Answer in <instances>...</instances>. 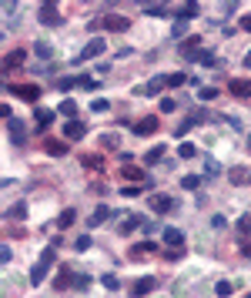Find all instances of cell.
Returning a JSON list of instances; mask_svg holds the SVG:
<instances>
[{
    "label": "cell",
    "instance_id": "obj_1",
    "mask_svg": "<svg viewBox=\"0 0 251 298\" xmlns=\"http://www.w3.org/2000/svg\"><path fill=\"white\" fill-rule=\"evenodd\" d=\"M57 244H60V238H54V242H50L44 252H40L37 265L30 268V285H40V282L47 278V272H50V265H54V258H57Z\"/></svg>",
    "mask_w": 251,
    "mask_h": 298
},
{
    "label": "cell",
    "instance_id": "obj_2",
    "mask_svg": "<svg viewBox=\"0 0 251 298\" xmlns=\"http://www.w3.org/2000/svg\"><path fill=\"white\" fill-rule=\"evenodd\" d=\"M37 20L44 24V27H57V24H64V14L57 10V4H40V10H37Z\"/></svg>",
    "mask_w": 251,
    "mask_h": 298
},
{
    "label": "cell",
    "instance_id": "obj_3",
    "mask_svg": "<svg viewBox=\"0 0 251 298\" xmlns=\"http://www.w3.org/2000/svg\"><path fill=\"white\" fill-rule=\"evenodd\" d=\"M74 88H88V90H94L98 88V80H90L88 74H80V78H57V90H74Z\"/></svg>",
    "mask_w": 251,
    "mask_h": 298
},
{
    "label": "cell",
    "instance_id": "obj_4",
    "mask_svg": "<svg viewBox=\"0 0 251 298\" xmlns=\"http://www.w3.org/2000/svg\"><path fill=\"white\" fill-rule=\"evenodd\" d=\"M151 254H158V242H138L128 248V258L131 262H144V258H151Z\"/></svg>",
    "mask_w": 251,
    "mask_h": 298
},
{
    "label": "cell",
    "instance_id": "obj_5",
    "mask_svg": "<svg viewBox=\"0 0 251 298\" xmlns=\"http://www.w3.org/2000/svg\"><path fill=\"white\" fill-rule=\"evenodd\" d=\"M104 50H108V40H104V37H94V40L84 44V50H80V57H77V64H80V60H90V57H100Z\"/></svg>",
    "mask_w": 251,
    "mask_h": 298
},
{
    "label": "cell",
    "instance_id": "obj_6",
    "mask_svg": "<svg viewBox=\"0 0 251 298\" xmlns=\"http://www.w3.org/2000/svg\"><path fill=\"white\" fill-rule=\"evenodd\" d=\"M228 90H231L238 100H248V98H251V78H231V80H228Z\"/></svg>",
    "mask_w": 251,
    "mask_h": 298
},
{
    "label": "cell",
    "instance_id": "obj_7",
    "mask_svg": "<svg viewBox=\"0 0 251 298\" xmlns=\"http://www.w3.org/2000/svg\"><path fill=\"white\" fill-rule=\"evenodd\" d=\"M7 88H10V94H17V98L27 100V104L40 98V88H37V84H7Z\"/></svg>",
    "mask_w": 251,
    "mask_h": 298
},
{
    "label": "cell",
    "instance_id": "obj_8",
    "mask_svg": "<svg viewBox=\"0 0 251 298\" xmlns=\"http://www.w3.org/2000/svg\"><path fill=\"white\" fill-rule=\"evenodd\" d=\"M158 128H161V118H158V114H148V118H141V121H138V128H134V131H138V138H148V134H154Z\"/></svg>",
    "mask_w": 251,
    "mask_h": 298
},
{
    "label": "cell",
    "instance_id": "obj_9",
    "mask_svg": "<svg viewBox=\"0 0 251 298\" xmlns=\"http://www.w3.org/2000/svg\"><path fill=\"white\" fill-rule=\"evenodd\" d=\"M228 181L234 184V188H244V184H251V171H248L244 164H234V168L228 171Z\"/></svg>",
    "mask_w": 251,
    "mask_h": 298
},
{
    "label": "cell",
    "instance_id": "obj_10",
    "mask_svg": "<svg viewBox=\"0 0 251 298\" xmlns=\"http://www.w3.org/2000/svg\"><path fill=\"white\" fill-rule=\"evenodd\" d=\"M154 288H158V278H151V275H148V278H138V282L131 285V295H134V298H144V295H151Z\"/></svg>",
    "mask_w": 251,
    "mask_h": 298
},
{
    "label": "cell",
    "instance_id": "obj_11",
    "mask_svg": "<svg viewBox=\"0 0 251 298\" xmlns=\"http://www.w3.org/2000/svg\"><path fill=\"white\" fill-rule=\"evenodd\" d=\"M128 27H131V20H128V17H120V14H108V17H104V30H128Z\"/></svg>",
    "mask_w": 251,
    "mask_h": 298
},
{
    "label": "cell",
    "instance_id": "obj_12",
    "mask_svg": "<svg viewBox=\"0 0 251 298\" xmlns=\"http://www.w3.org/2000/svg\"><path fill=\"white\" fill-rule=\"evenodd\" d=\"M84 134H88V124H84V121H67L64 124V138H70V141L84 138Z\"/></svg>",
    "mask_w": 251,
    "mask_h": 298
},
{
    "label": "cell",
    "instance_id": "obj_13",
    "mask_svg": "<svg viewBox=\"0 0 251 298\" xmlns=\"http://www.w3.org/2000/svg\"><path fill=\"white\" fill-rule=\"evenodd\" d=\"M161 242L171 244V248H181V244H184V234L178 232V228H161Z\"/></svg>",
    "mask_w": 251,
    "mask_h": 298
},
{
    "label": "cell",
    "instance_id": "obj_14",
    "mask_svg": "<svg viewBox=\"0 0 251 298\" xmlns=\"http://www.w3.org/2000/svg\"><path fill=\"white\" fill-rule=\"evenodd\" d=\"M24 60H27V50H10V54H7V60H4V70L10 74V70L24 67Z\"/></svg>",
    "mask_w": 251,
    "mask_h": 298
},
{
    "label": "cell",
    "instance_id": "obj_15",
    "mask_svg": "<svg viewBox=\"0 0 251 298\" xmlns=\"http://www.w3.org/2000/svg\"><path fill=\"white\" fill-rule=\"evenodd\" d=\"M164 88H168V74H158V78H154L148 88H141V90L134 88V94H161Z\"/></svg>",
    "mask_w": 251,
    "mask_h": 298
},
{
    "label": "cell",
    "instance_id": "obj_16",
    "mask_svg": "<svg viewBox=\"0 0 251 298\" xmlns=\"http://www.w3.org/2000/svg\"><path fill=\"white\" fill-rule=\"evenodd\" d=\"M148 204H151V211H158V214H164V211L174 208V201L168 198V194H151V201H148Z\"/></svg>",
    "mask_w": 251,
    "mask_h": 298
},
{
    "label": "cell",
    "instance_id": "obj_17",
    "mask_svg": "<svg viewBox=\"0 0 251 298\" xmlns=\"http://www.w3.org/2000/svg\"><path fill=\"white\" fill-rule=\"evenodd\" d=\"M44 151H47L50 158H64V154H67V141H54V138H47V141H44Z\"/></svg>",
    "mask_w": 251,
    "mask_h": 298
},
{
    "label": "cell",
    "instance_id": "obj_18",
    "mask_svg": "<svg viewBox=\"0 0 251 298\" xmlns=\"http://www.w3.org/2000/svg\"><path fill=\"white\" fill-rule=\"evenodd\" d=\"M54 121H57V110H47V108L37 110V131H47Z\"/></svg>",
    "mask_w": 251,
    "mask_h": 298
},
{
    "label": "cell",
    "instance_id": "obj_19",
    "mask_svg": "<svg viewBox=\"0 0 251 298\" xmlns=\"http://www.w3.org/2000/svg\"><path fill=\"white\" fill-rule=\"evenodd\" d=\"M7 128H10V138H14V144H24V141H27V138H24V134H27V128H24V121H17V118H10V121H7Z\"/></svg>",
    "mask_w": 251,
    "mask_h": 298
},
{
    "label": "cell",
    "instance_id": "obj_20",
    "mask_svg": "<svg viewBox=\"0 0 251 298\" xmlns=\"http://www.w3.org/2000/svg\"><path fill=\"white\" fill-rule=\"evenodd\" d=\"M120 174L128 178V181H138V184H141V181H144V168H141V164H131V161H128V164L120 168Z\"/></svg>",
    "mask_w": 251,
    "mask_h": 298
},
{
    "label": "cell",
    "instance_id": "obj_21",
    "mask_svg": "<svg viewBox=\"0 0 251 298\" xmlns=\"http://www.w3.org/2000/svg\"><path fill=\"white\" fill-rule=\"evenodd\" d=\"M108 218H110V208H108V204H98V208H94V214L88 218V224H90V228H98V224H104Z\"/></svg>",
    "mask_w": 251,
    "mask_h": 298
},
{
    "label": "cell",
    "instance_id": "obj_22",
    "mask_svg": "<svg viewBox=\"0 0 251 298\" xmlns=\"http://www.w3.org/2000/svg\"><path fill=\"white\" fill-rule=\"evenodd\" d=\"M74 221H77V211H74V208H64L60 214H57V228L64 232V228H70V224H74Z\"/></svg>",
    "mask_w": 251,
    "mask_h": 298
},
{
    "label": "cell",
    "instance_id": "obj_23",
    "mask_svg": "<svg viewBox=\"0 0 251 298\" xmlns=\"http://www.w3.org/2000/svg\"><path fill=\"white\" fill-rule=\"evenodd\" d=\"M164 154H168V151H164V144H154L151 151L144 154V164H158V161H164Z\"/></svg>",
    "mask_w": 251,
    "mask_h": 298
},
{
    "label": "cell",
    "instance_id": "obj_24",
    "mask_svg": "<svg viewBox=\"0 0 251 298\" xmlns=\"http://www.w3.org/2000/svg\"><path fill=\"white\" fill-rule=\"evenodd\" d=\"M74 272H70V268H60V272H57V288H60V292H64V288H70L74 285Z\"/></svg>",
    "mask_w": 251,
    "mask_h": 298
},
{
    "label": "cell",
    "instance_id": "obj_25",
    "mask_svg": "<svg viewBox=\"0 0 251 298\" xmlns=\"http://www.w3.org/2000/svg\"><path fill=\"white\" fill-rule=\"evenodd\" d=\"M7 218H10V221H24V218H27V204H24V201L10 204V208H7Z\"/></svg>",
    "mask_w": 251,
    "mask_h": 298
},
{
    "label": "cell",
    "instance_id": "obj_26",
    "mask_svg": "<svg viewBox=\"0 0 251 298\" xmlns=\"http://www.w3.org/2000/svg\"><path fill=\"white\" fill-rule=\"evenodd\" d=\"M138 224H141V218H138V214H128V218H124V221L118 224V232H120V234H131L134 228H138Z\"/></svg>",
    "mask_w": 251,
    "mask_h": 298
},
{
    "label": "cell",
    "instance_id": "obj_27",
    "mask_svg": "<svg viewBox=\"0 0 251 298\" xmlns=\"http://www.w3.org/2000/svg\"><path fill=\"white\" fill-rule=\"evenodd\" d=\"M80 164L90 168V171H100V168H104V158H100V154H84V158H80Z\"/></svg>",
    "mask_w": 251,
    "mask_h": 298
},
{
    "label": "cell",
    "instance_id": "obj_28",
    "mask_svg": "<svg viewBox=\"0 0 251 298\" xmlns=\"http://www.w3.org/2000/svg\"><path fill=\"white\" fill-rule=\"evenodd\" d=\"M57 114H64L67 121H74V114H77V104H74L70 98H67V100H60V108H57Z\"/></svg>",
    "mask_w": 251,
    "mask_h": 298
},
{
    "label": "cell",
    "instance_id": "obj_29",
    "mask_svg": "<svg viewBox=\"0 0 251 298\" xmlns=\"http://www.w3.org/2000/svg\"><path fill=\"white\" fill-rule=\"evenodd\" d=\"M100 148H104V151H118L120 148V141H118V134H104V138H100Z\"/></svg>",
    "mask_w": 251,
    "mask_h": 298
},
{
    "label": "cell",
    "instance_id": "obj_30",
    "mask_svg": "<svg viewBox=\"0 0 251 298\" xmlns=\"http://www.w3.org/2000/svg\"><path fill=\"white\" fill-rule=\"evenodd\" d=\"M191 17H198V4L191 0V4H184L181 10H178V20H191Z\"/></svg>",
    "mask_w": 251,
    "mask_h": 298
},
{
    "label": "cell",
    "instance_id": "obj_31",
    "mask_svg": "<svg viewBox=\"0 0 251 298\" xmlns=\"http://www.w3.org/2000/svg\"><path fill=\"white\" fill-rule=\"evenodd\" d=\"M34 54L44 57V60H50V57H54V50H50V44H47V40H37V44H34Z\"/></svg>",
    "mask_w": 251,
    "mask_h": 298
},
{
    "label": "cell",
    "instance_id": "obj_32",
    "mask_svg": "<svg viewBox=\"0 0 251 298\" xmlns=\"http://www.w3.org/2000/svg\"><path fill=\"white\" fill-rule=\"evenodd\" d=\"M181 84H188V74H181V70L168 74V88H181Z\"/></svg>",
    "mask_w": 251,
    "mask_h": 298
},
{
    "label": "cell",
    "instance_id": "obj_33",
    "mask_svg": "<svg viewBox=\"0 0 251 298\" xmlns=\"http://www.w3.org/2000/svg\"><path fill=\"white\" fill-rule=\"evenodd\" d=\"M198 184H201V178H198V174H184V178H181V188H184V191H194Z\"/></svg>",
    "mask_w": 251,
    "mask_h": 298
},
{
    "label": "cell",
    "instance_id": "obj_34",
    "mask_svg": "<svg viewBox=\"0 0 251 298\" xmlns=\"http://www.w3.org/2000/svg\"><path fill=\"white\" fill-rule=\"evenodd\" d=\"M181 258H184V244H181V248H168V252H164V262H181Z\"/></svg>",
    "mask_w": 251,
    "mask_h": 298
},
{
    "label": "cell",
    "instance_id": "obj_35",
    "mask_svg": "<svg viewBox=\"0 0 251 298\" xmlns=\"http://www.w3.org/2000/svg\"><path fill=\"white\" fill-rule=\"evenodd\" d=\"M198 154V148H194V144H181V148H178V158H184V161H188V158H194Z\"/></svg>",
    "mask_w": 251,
    "mask_h": 298
},
{
    "label": "cell",
    "instance_id": "obj_36",
    "mask_svg": "<svg viewBox=\"0 0 251 298\" xmlns=\"http://www.w3.org/2000/svg\"><path fill=\"white\" fill-rule=\"evenodd\" d=\"M198 98H201V100H214V98H218V88H211V84H208V88L198 90Z\"/></svg>",
    "mask_w": 251,
    "mask_h": 298
},
{
    "label": "cell",
    "instance_id": "obj_37",
    "mask_svg": "<svg viewBox=\"0 0 251 298\" xmlns=\"http://www.w3.org/2000/svg\"><path fill=\"white\" fill-rule=\"evenodd\" d=\"M214 295H218V298H228V295H231V282H218V285H214Z\"/></svg>",
    "mask_w": 251,
    "mask_h": 298
},
{
    "label": "cell",
    "instance_id": "obj_38",
    "mask_svg": "<svg viewBox=\"0 0 251 298\" xmlns=\"http://www.w3.org/2000/svg\"><path fill=\"white\" fill-rule=\"evenodd\" d=\"M90 110H98V114H104V110H110V100L98 98V100H94V104H90Z\"/></svg>",
    "mask_w": 251,
    "mask_h": 298
},
{
    "label": "cell",
    "instance_id": "obj_39",
    "mask_svg": "<svg viewBox=\"0 0 251 298\" xmlns=\"http://www.w3.org/2000/svg\"><path fill=\"white\" fill-rule=\"evenodd\" d=\"M100 282H104V288H108V292H114V288L120 285V282H118V275H104Z\"/></svg>",
    "mask_w": 251,
    "mask_h": 298
},
{
    "label": "cell",
    "instance_id": "obj_40",
    "mask_svg": "<svg viewBox=\"0 0 251 298\" xmlns=\"http://www.w3.org/2000/svg\"><path fill=\"white\" fill-rule=\"evenodd\" d=\"M238 232H241V234H248V232H251V214L238 218Z\"/></svg>",
    "mask_w": 251,
    "mask_h": 298
},
{
    "label": "cell",
    "instance_id": "obj_41",
    "mask_svg": "<svg viewBox=\"0 0 251 298\" xmlns=\"http://www.w3.org/2000/svg\"><path fill=\"white\" fill-rule=\"evenodd\" d=\"M74 248H77V252H88V248H90V238H88V234H80V238L74 242Z\"/></svg>",
    "mask_w": 251,
    "mask_h": 298
},
{
    "label": "cell",
    "instance_id": "obj_42",
    "mask_svg": "<svg viewBox=\"0 0 251 298\" xmlns=\"http://www.w3.org/2000/svg\"><path fill=\"white\" fill-rule=\"evenodd\" d=\"M224 224H228V218H224V214H214V218H211V228H214V232H221Z\"/></svg>",
    "mask_w": 251,
    "mask_h": 298
},
{
    "label": "cell",
    "instance_id": "obj_43",
    "mask_svg": "<svg viewBox=\"0 0 251 298\" xmlns=\"http://www.w3.org/2000/svg\"><path fill=\"white\" fill-rule=\"evenodd\" d=\"M171 34H174V37H184V34H188V24H184V20H178V24H174V30H171Z\"/></svg>",
    "mask_w": 251,
    "mask_h": 298
},
{
    "label": "cell",
    "instance_id": "obj_44",
    "mask_svg": "<svg viewBox=\"0 0 251 298\" xmlns=\"http://www.w3.org/2000/svg\"><path fill=\"white\" fill-rule=\"evenodd\" d=\"M178 108V104H174V100H171V98H164L161 100V110H164V114H171V110H174Z\"/></svg>",
    "mask_w": 251,
    "mask_h": 298
},
{
    "label": "cell",
    "instance_id": "obj_45",
    "mask_svg": "<svg viewBox=\"0 0 251 298\" xmlns=\"http://www.w3.org/2000/svg\"><path fill=\"white\" fill-rule=\"evenodd\" d=\"M120 194H124V198H138V184H128V188L120 191Z\"/></svg>",
    "mask_w": 251,
    "mask_h": 298
},
{
    "label": "cell",
    "instance_id": "obj_46",
    "mask_svg": "<svg viewBox=\"0 0 251 298\" xmlns=\"http://www.w3.org/2000/svg\"><path fill=\"white\" fill-rule=\"evenodd\" d=\"M0 262H4V265L10 262V248H7V244H0Z\"/></svg>",
    "mask_w": 251,
    "mask_h": 298
},
{
    "label": "cell",
    "instance_id": "obj_47",
    "mask_svg": "<svg viewBox=\"0 0 251 298\" xmlns=\"http://www.w3.org/2000/svg\"><path fill=\"white\" fill-rule=\"evenodd\" d=\"M74 285H77V288H88V285H90V278H88V275H77V278H74Z\"/></svg>",
    "mask_w": 251,
    "mask_h": 298
},
{
    "label": "cell",
    "instance_id": "obj_48",
    "mask_svg": "<svg viewBox=\"0 0 251 298\" xmlns=\"http://www.w3.org/2000/svg\"><path fill=\"white\" fill-rule=\"evenodd\" d=\"M238 24H241V30H248V34H251V14H244Z\"/></svg>",
    "mask_w": 251,
    "mask_h": 298
},
{
    "label": "cell",
    "instance_id": "obj_49",
    "mask_svg": "<svg viewBox=\"0 0 251 298\" xmlns=\"http://www.w3.org/2000/svg\"><path fill=\"white\" fill-rule=\"evenodd\" d=\"M241 254H244V258H251V242H241Z\"/></svg>",
    "mask_w": 251,
    "mask_h": 298
},
{
    "label": "cell",
    "instance_id": "obj_50",
    "mask_svg": "<svg viewBox=\"0 0 251 298\" xmlns=\"http://www.w3.org/2000/svg\"><path fill=\"white\" fill-rule=\"evenodd\" d=\"M244 67H251V50H248V54H244Z\"/></svg>",
    "mask_w": 251,
    "mask_h": 298
},
{
    "label": "cell",
    "instance_id": "obj_51",
    "mask_svg": "<svg viewBox=\"0 0 251 298\" xmlns=\"http://www.w3.org/2000/svg\"><path fill=\"white\" fill-rule=\"evenodd\" d=\"M248 148H251V138H248Z\"/></svg>",
    "mask_w": 251,
    "mask_h": 298
},
{
    "label": "cell",
    "instance_id": "obj_52",
    "mask_svg": "<svg viewBox=\"0 0 251 298\" xmlns=\"http://www.w3.org/2000/svg\"><path fill=\"white\" fill-rule=\"evenodd\" d=\"M244 298H251V292H248V295H244Z\"/></svg>",
    "mask_w": 251,
    "mask_h": 298
}]
</instances>
